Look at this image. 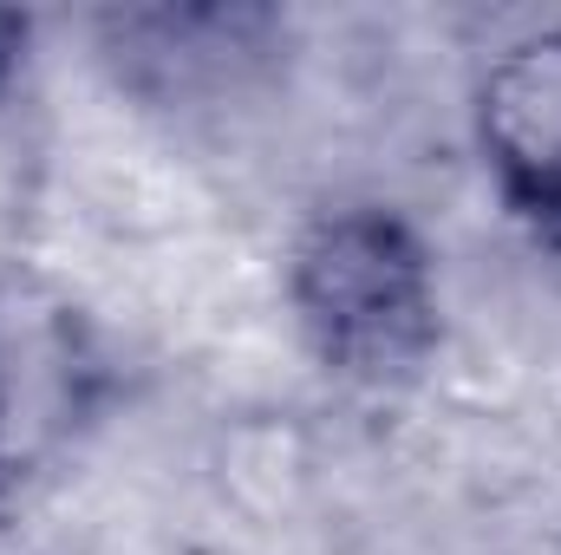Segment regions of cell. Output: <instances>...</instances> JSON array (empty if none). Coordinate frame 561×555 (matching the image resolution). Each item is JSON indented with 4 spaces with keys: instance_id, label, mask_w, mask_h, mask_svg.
I'll return each instance as SVG.
<instances>
[{
    "instance_id": "obj_1",
    "label": "cell",
    "mask_w": 561,
    "mask_h": 555,
    "mask_svg": "<svg viewBox=\"0 0 561 555\" xmlns=\"http://www.w3.org/2000/svg\"><path fill=\"white\" fill-rule=\"evenodd\" d=\"M287 307L333 380L405 386L444 340V281L392 203H333L287 249Z\"/></svg>"
},
{
    "instance_id": "obj_3",
    "label": "cell",
    "mask_w": 561,
    "mask_h": 555,
    "mask_svg": "<svg viewBox=\"0 0 561 555\" xmlns=\"http://www.w3.org/2000/svg\"><path fill=\"white\" fill-rule=\"evenodd\" d=\"M26 46H33V20L13 13V7H0V99L20 86V72H26Z\"/></svg>"
},
{
    "instance_id": "obj_2",
    "label": "cell",
    "mask_w": 561,
    "mask_h": 555,
    "mask_svg": "<svg viewBox=\"0 0 561 555\" xmlns=\"http://www.w3.org/2000/svg\"><path fill=\"white\" fill-rule=\"evenodd\" d=\"M470 138L503 209L561 249V26L510 39L470 92Z\"/></svg>"
},
{
    "instance_id": "obj_4",
    "label": "cell",
    "mask_w": 561,
    "mask_h": 555,
    "mask_svg": "<svg viewBox=\"0 0 561 555\" xmlns=\"http://www.w3.org/2000/svg\"><path fill=\"white\" fill-rule=\"evenodd\" d=\"M13 418H7V386H0V484H7V471H13V431H7Z\"/></svg>"
}]
</instances>
